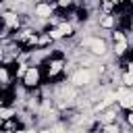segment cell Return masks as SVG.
Wrapping results in <instances>:
<instances>
[{"label":"cell","instance_id":"52a82bcc","mask_svg":"<svg viewBox=\"0 0 133 133\" xmlns=\"http://www.w3.org/2000/svg\"><path fill=\"white\" fill-rule=\"evenodd\" d=\"M100 133H125V129H123V125L116 121V123H112V125H104V127L100 129Z\"/></svg>","mask_w":133,"mask_h":133},{"label":"cell","instance_id":"8fae6325","mask_svg":"<svg viewBox=\"0 0 133 133\" xmlns=\"http://www.w3.org/2000/svg\"><path fill=\"white\" fill-rule=\"evenodd\" d=\"M0 8H2V4H0Z\"/></svg>","mask_w":133,"mask_h":133},{"label":"cell","instance_id":"3957f363","mask_svg":"<svg viewBox=\"0 0 133 133\" xmlns=\"http://www.w3.org/2000/svg\"><path fill=\"white\" fill-rule=\"evenodd\" d=\"M114 91H116V104L121 106V110H125V112L133 110V89L125 87V85H118Z\"/></svg>","mask_w":133,"mask_h":133},{"label":"cell","instance_id":"30bf717a","mask_svg":"<svg viewBox=\"0 0 133 133\" xmlns=\"http://www.w3.org/2000/svg\"><path fill=\"white\" fill-rule=\"evenodd\" d=\"M125 71H127V73H131V75H133V60H129V62H127V64H125Z\"/></svg>","mask_w":133,"mask_h":133},{"label":"cell","instance_id":"6da1fadb","mask_svg":"<svg viewBox=\"0 0 133 133\" xmlns=\"http://www.w3.org/2000/svg\"><path fill=\"white\" fill-rule=\"evenodd\" d=\"M79 48L89 52L94 58H106L110 54V44L104 35H83L79 39Z\"/></svg>","mask_w":133,"mask_h":133},{"label":"cell","instance_id":"277c9868","mask_svg":"<svg viewBox=\"0 0 133 133\" xmlns=\"http://www.w3.org/2000/svg\"><path fill=\"white\" fill-rule=\"evenodd\" d=\"M23 81V87L25 89H37L39 87V81H42V69L37 66V64H33V66H29L27 69V73H25V77L21 79Z\"/></svg>","mask_w":133,"mask_h":133},{"label":"cell","instance_id":"9c48e42d","mask_svg":"<svg viewBox=\"0 0 133 133\" xmlns=\"http://www.w3.org/2000/svg\"><path fill=\"white\" fill-rule=\"evenodd\" d=\"M125 125H127L129 129H133V110H129V112L125 114Z\"/></svg>","mask_w":133,"mask_h":133},{"label":"cell","instance_id":"7a4b0ae2","mask_svg":"<svg viewBox=\"0 0 133 133\" xmlns=\"http://www.w3.org/2000/svg\"><path fill=\"white\" fill-rule=\"evenodd\" d=\"M31 15H33V19H37V21H50V19L56 15V4L35 2L33 8H31Z\"/></svg>","mask_w":133,"mask_h":133},{"label":"cell","instance_id":"ba28073f","mask_svg":"<svg viewBox=\"0 0 133 133\" xmlns=\"http://www.w3.org/2000/svg\"><path fill=\"white\" fill-rule=\"evenodd\" d=\"M8 83H10V73H8V69L4 64H0V85L6 87Z\"/></svg>","mask_w":133,"mask_h":133},{"label":"cell","instance_id":"5b68a950","mask_svg":"<svg viewBox=\"0 0 133 133\" xmlns=\"http://www.w3.org/2000/svg\"><path fill=\"white\" fill-rule=\"evenodd\" d=\"M64 69H66V62H64L62 56H50V58L46 60V75H48V79L58 77Z\"/></svg>","mask_w":133,"mask_h":133},{"label":"cell","instance_id":"8992f818","mask_svg":"<svg viewBox=\"0 0 133 133\" xmlns=\"http://www.w3.org/2000/svg\"><path fill=\"white\" fill-rule=\"evenodd\" d=\"M98 27H100V31H114L116 29V17L114 15H100Z\"/></svg>","mask_w":133,"mask_h":133}]
</instances>
